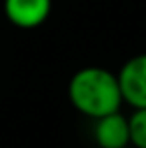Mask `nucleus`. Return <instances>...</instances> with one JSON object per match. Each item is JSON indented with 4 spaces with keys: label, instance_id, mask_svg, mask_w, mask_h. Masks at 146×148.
Here are the masks:
<instances>
[{
    "label": "nucleus",
    "instance_id": "2",
    "mask_svg": "<svg viewBox=\"0 0 146 148\" xmlns=\"http://www.w3.org/2000/svg\"><path fill=\"white\" fill-rule=\"evenodd\" d=\"M116 76L122 100L132 108H146V52L128 58Z\"/></svg>",
    "mask_w": 146,
    "mask_h": 148
},
{
    "label": "nucleus",
    "instance_id": "5",
    "mask_svg": "<svg viewBox=\"0 0 146 148\" xmlns=\"http://www.w3.org/2000/svg\"><path fill=\"white\" fill-rule=\"evenodd\" d=\"M128 130H130V146L146 148V108H132L128 116Z\"/></svg>",
    "mask_w": 146,
    "mask_h": 148
},
{
    "label": "nucleus",
    "instance_id": "6",
    "mask_svg": "<svg viewBox=\"0 0 146 148\" xmlns=\"http://www.w3.org/2000/svg\"><path fill=\"white\" fill-rule=\"evenodd\" d=\"M126 148H132V146H126Z\"/></svg>",
    "mask_w": 146,
    "mask_h": 148
},
{
    "label": "nucleus",
    "instance_id": "3",
    "mask_svg": "<svg viewBox=\"0 0 146 148\" xmlns=\"http://www.w3.org/2000/svg\"><path fill=\"white\" fill-rule=\"evenodd\" d=\"M2 8L10 24L22 30H32L48 20L52 0H4Z\"/></svg>",
    "mask_w": 146,
    "mask_h": 148
},
{
    "label": "nucleus",
    "instance_id": "1",
    "mask_svg": "<svg viewBox=\"0 0 146 148\" xmlns=\"http://www.w3.org/2000/svg\"><path fill=\"white\" fill-rule=\"evenodd\" d=\"M68 100L80 114L92 120L120 110L124 102L118 76L102 66L76 70L68 82Z\"/></svg>",
    "mask_w": 146,
    "mask_h": 148
},
{
    "label": "nucleus",
    "instance_id": "4",
    "mask_svg": "<svg viewBox=\"0 0 146 148\" xmlns=\"http://www.w3.org/2000/svg\"><path fill=\"white\" fill-rule=\"evenodd\" d=\"M94 142L100 148H126L130 146V130H128V116L120 110L110 112L94 120L92 130Z\"/></svg>",
    "mask_w": 146,
    "mask_h": 148
}]
</instances>
